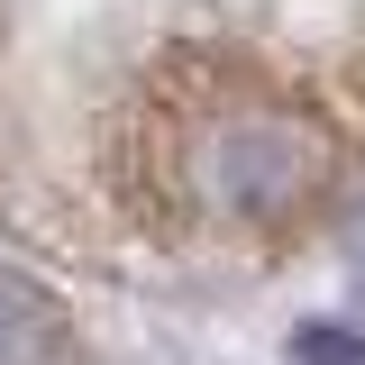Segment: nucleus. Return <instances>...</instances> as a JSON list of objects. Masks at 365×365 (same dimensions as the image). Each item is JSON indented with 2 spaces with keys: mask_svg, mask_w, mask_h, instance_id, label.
Returning <instances> with one entry per match:
<instances>
[{
  "mask_svg": "<svg viewBox=\"0 0 365 365\" xmlns=\"http://www.w3.org/2000/svg\"><path fill=\"white\" fill-rule=\"evenodd\" d=\"M55 338H64L55 302L28 292L19 274H0V365H46V356H55Z\"/></svg>",
  "mask_w": 365,
  "mask_h": 365,
  "instance_id": "f257e3e1",
  "label": "nucleus"
}]
</instances>
